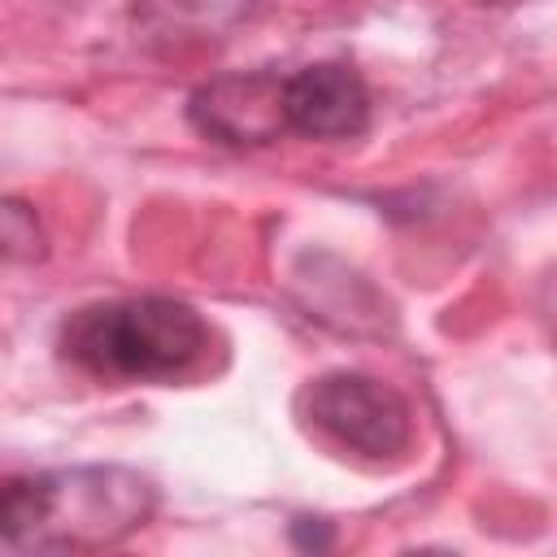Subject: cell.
<instances>
[{
  "instance_id": "6da1fadb",
  "label": "cell",
  "mask_w": 557,
  "mask_h": 557,
  "mask_svg": "<svg viewBox=\"0 0 557 557\" xmlns=\"http://www.w3.org/2000/svg\"><path fill=\"white\" fill-rule=\"evenodd\" d=\"M157 487L126 466H70L9 479L0 535L9 553H96L139 531Z\"/></svg>"
},
{
  "instance_id": "7a4b0ae2",
  "label": "cell",
  "mask_w": 557,
  "mask_h": 557,
  "mask_svg": "<svg viewBox=\"0 0 557 557\" xmlns=\"http://www.w3.org/2000/svg\"><path fill=\"white\" fill-rule=\"evenodd\" d=\"M209 348L205 318L170 296H131L104 300L70 313L61 326V352L96 374L117 383H170L200 366Z\"/></svg>"
},
{
  "instance_id": "3957f363",
  "label": "cell",
  "mask_w": 557,
  "mask_h": 557,
  "mask_svg": "<svg viewBox=\"0 0 557 557\" xmlns=\"http://www.w3.org/2000/svg\"><path fill=\"white\" fill-rule=\"evenodd\" d=\"M305 413L318 431L361 457H396L413 440L409 400L370 374L335 370L305 387Z\"/></svg>"
},
{
  "instance_id": "277c9868",
  "label": "cell",
  "mask_w": 557,
  "mask_h": 557,
  "mask_svg": "<svg viewBox=\"0 0 557 557\" xmlns=\"http://www.w3.org/2000/svg\"><path fill=\"white\" fill-rule=\"evenodd\" d=\"M191 126L218 144L252 148L278 139L287 126V78L274 70H239L205 83L191 104Z\"/></svg>"
},
{
  "instance_id": "5b68a950",
  "label": "cell",
  "mask_w": 557,
  "mask_h": 557,
  "mask_svg": "<svg viewBox=\"0 0 557 557\" xmlns=\"http://www.w3.org/2000/svg\"><path fill=\"white\" fill-rule=\"evenodd\" d=\"M370 122V91L344 61H318L287 74V126L309 139H352Z\"/></svg>"
},
{
  "instance_id": "8992f818",
  "label": "cell",
  "mask_w": 557,
  "mask_h": 557,
  "mask_svg": "<svg viewBox=\"0 0 557 557\" xmlns=\"http://www.w3.org/2000/svg\"><path fill=\"white\" fill-rule=\"evenodd\" d=\"M0 244L9 261H39L44 257V231L35 209H26L22 200H4L0 209Z\"/></svg>"
},
{
  "instance_id": "52a82bcc",
  "label": "cell",
  "mask_w": 557,
  "mask_h": 557,
  "mask_svg": "<svg viewBox=\"0 0 557 557\" xmlns=\"http://www.w3.org/2000/svg\"><path fill=\"white\" fill-rule=\"evenodd\" d=\"M474 4H509V0H474Z\"/></svg>"
}]
</instances>
